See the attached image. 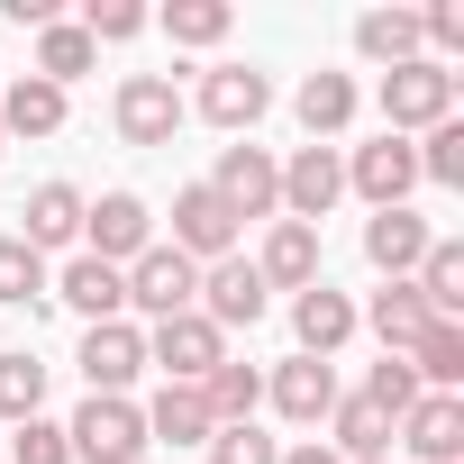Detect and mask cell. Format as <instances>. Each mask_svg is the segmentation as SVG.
I'll use <instances>...</instances> for the list:
<instances>
[{
    "label": "cell",
    "mask_w": 464,
    "mask_h": 464,
    "mask_svg": "<svg viewBox=\"0 0 464 464\" xmlns=\"http://www.w3.org/2000/svg\"><path fill=\"white\" fill-rule=\"evenodd\" d=\"M64 446H73V464H137V455H146V410H137V401L92 392V401L73 410Z\"/></svg>",
    "instance_id": "cell-1"
},
{
    "label": "cell",
    "mask_w": 464,
    "mask_h": 464,
    "mask_svg": "<svg viewBox=\"0 0 464 464\" xmlns=\"http://www.w3.org/2000/svg\"><path fill=\"white\" fill-rule=\"evenodd\" d=\"M382 119H392V137L455 119V73H446V64H428V55L392 64V73H382Z\"/></svg>",
    "instance_id": "cell-2"
},
{
    "label": "cell",
    "mask_w": 464,
    "mask_h": 464,
    "mask_svg": "<svg viewBox=\"0 0 464 464\" xmlns=\"http://www.w3.org/2000/svg\"><path fill=\"white\" fill-rule=\"evenodd\" d=\"M146 364H164V382H209L218 364H227V337L200 319V310H182V319H155V337H146Z\"/></svg>",
    "instance_id": "cell-3"
},
{
    "label": "cell",
    "mask_w": 464,
    "mask_h": 464,
    "mask_svg": "<svg viewBox=\"0 0 464 464\" xmlns=\"http://www.w3.org/2000/svg\"><path fill=\"white\" fill-rule=\"evenodd\" d=\"M82 237H92L82 256H101V265H119V274H128V265L155 246V218H146V200H137V191H101V200H82Z\"/></svg>",
    "instance_id": "cell-4"
},
{
    "label": "cell",
    "mask_w": 464,
    "mask_h": 464,
    "mask_svg": "<svg viewBox=\"0 0 464 464\" xmlns=\"http://www.w3.org/2000/svg\"><path fill=\"white\" fill-rule=\"evenodd\" d=\"M209 191L237 209V227H246V218H274V209H283V164H274L265 146H218Z\"/></svg>",
    "instance_id": "cell-5"
},
{
    "label": "cell",
    "mask_w": 464,
    "mask_h": 464,
    "mask_svg": "<svg viewBox=\"0 0 464 464\" xmlns=\"http://www.w3.org/2000/svg\"><path fill=\"white\" fill-rule=\"evenodd\" d=\"M128 301H137L146 319H182V310L200 301V265H191L182 246H146V256L128 265Z\"/></svg>",
    "instance_id": "cell-6"
},
{
    "label": "cell",
    "mask_w": 464,
    "mask_h": 464,
    "mask_svg": "<svg viewBox=\"0 0 464 464\" xmlns=\"http://www.w3.org/2000/svg\"><path fill=\"white\" fill-rule=\"evenodd\" d=\"M110 119H119L128 146H173V128H182V92H173L164 73H128L119 101H110Z\"/></svg>",
    "instance_id": "cell-7"
},
{
    "label": "cell",
    "mask_w": 464,
    "mask_h": 464,
    "mask_svg": "<svg viewBox=\"0 0 464 464\" xmlns=\"http://www.w3.org/2000/svg\"><path fill=\"white\" fill-rule=\"evenodd\" d=\"M410 182H419V155H410V137H392V128L346 155V191H364L373 209H410Z\"/></svg>",
    "instance_id": "cell-8"
},
{
    "label": "cell",
    "mask_w": 464,
    "mask_h": 464,
    "mask_svg": "<svg viewBox=\"0 0 464 464\" xmlns=\"http://www.w3.org/2000/svg\"><path fill=\"white\" fill-rule=\"evenodd\" d=\"M82 382L92 392H110V401H128V382L146 373V328H128V319H101V328H82Z\"/></svg>",
    "instance_id": "cell-9"
},
{
    "label": "cell",
    "mask_w": 464,
    "mask_h": 464,
    "mask_svg": "<svg viewBox=\"0 0 464 464\" xmlns=\"http://www.w3.org/2000/svg\"><path fill=\"white\" fill-rule=\"evenodd\" d=\"M265 110H274V82H265L256 64H209V73H200V119H209V128L246 137Z\"/></svg>",
    "instance_id": "cell-10"
},
{
    "label": "cell",
    "mask_w": 464,
    "mask_h": 464,
    "mask_svg": "<svg viewBox=\"0 0 464 464\" xmlns=\"http://www.w3.org/2000/svg\"><path fill=\"white\" fill-rule=\"evenodd\" d=\"M191 310H200L218 337H227V328H256V319H265V274H256L246 256H218V265L200 274V301H191Z\"/></svg>",
    "instance_id": "cell-11"
},
{
    "label": "cell",
    "mask_w": 464,
    "mask_h": 464,
    "mask_svg": "<svg viewBox=\"0 0 464 464\" xmlns=\"http://www.w3.org/2000/svg\"><path fill=\"white\" fill-rule=\"evenodd\" d=\"M173 246L191 256V265H218L227 246H237V209H227L209 182H191V191H173Z\"/></svg>",
    "instance_id": "cell-12"
},
{
    "label": "cell",
    "mask_w": 464,
    "mask_h": 464,
    "mask_svg": "<svg viewBox=\"0 0 464 464\" xmlns=\"http://www.w3.org/2000/svg\"><path fill=\"white\" fill-rule=\"evenodd\" d=\"M337 191H346V155H337V146H301V155L283 164V209H292L301 227H319V218L337 209Z\"/></svg>",
    "instance_id": "cell-13"
},
{
    "label": "cell",
    "mask_w": 464,
    "mask_h": 464,
    "mask_svg": "<svg viewBox=\"0 0 464 464\" xmlns=\"http://www.w3.org/2000/svg\"><path fill=\"white\" fill-rule=\"evenodd\" d=\"M401 446H410L419 464H455V455H464V401H455V392H419V401L401 410Z\"/></svg>",
    "instance_id": "cell-14"
},
{
    "label": "cell",
    "mask_w": 464,
    "mask_h": 464,
    "mask_svg": "<svg viewBox=\"0 0 464 464\" xmlns=\"http://www.w3.org/2000/svg\"><path fill=\"white\" fill-rule=\"evenodd\" d=\"M428 246H437V227H428L419 209H373V218H364V256H373V274H392V283H410Z\"/></svg>",
    "instance_id": "cell-15"
},
{
    "label": "cell",
    "mask_w": 464,
    "mask_h": 464,
    "mask_svg": "<svg viewBox=\"0 0 464 464\" xmlns=\"http://www.w3.org/2000/svg\"><path fill=\"white\" fill-rule=\"evenodd\" d=\"M256 274H265V292H310V283H319V227L274 218V237H265Z\"/></svg>",
    "instance_id": "cell-16"
},
{
    "label": "cell",
    "mask_w": 464,
    "mask_h": 464,
    "mask_svg": "<svg viewBox=\"0 0 464 464\" xmlns=\"http://www.w3.org/2000/svg\"><path fill=\"white\" fill-rule=\"evenodd\" d=\"M46 301H73V310H82V328H101V319H119V310H128V274H119V265H101V256H73V265H64V283H55Z\"/></svg>",
    "instance_id": "cell-17"
},
{
    "label": "cell",
    "mask_w": 464,
    "mask_h": 464,
    "mask_svg": "<svg viewBox=\"0 0 464 464\" xmlns=\"http://www.w3.org/2000/svg\"><path fill=\"white\" fill-rule=\"evenodd\" d=\"M292 328H301V355H337L346 337H355V301L346 292H328V283H310V292H292Z\"/></svg>",
    "instance_id": "cell-18"
},
{
    "label": "cell",
    "mask_w": 464,
    "mask_h": 464,
    "mask_svg": "<svg viewBox=\"0 0 464 464\" xmlns=\"http://www.w3.org/2000/svg\"><path fill=\"white\" fill-rule=\"evenodd\" d=\"M265 392H274V410H283V419H301V428H319V419L337 410V373H328L319 355H292Z\"/></svg>",
    "instance_id": "cell-19"
},
{
    "label": "cell",
    "mask_w": 464,
    "mask_h": 464,
    "mask_svg": "<svg viewBox=\"0 0 464 464\" xmlns=\"http://www.w3.org/2000/svg\"><path fill=\"white\" fill-rule=\"evenodd\" d=\"M209 437H218L209 401H200L191 382H164V392H155V410H146V446H209Z\"/></svg>",
    "instance_id": "cell-20"
},
{
    "label": "cell",
    "mask_w": 464,
    "mask_h": 464,
    "mask_svg": "<svg viewBox=\"0 0 464 464\" xmlns=\"http://www.w3.org/2000/svg\"><path fill=\"white\" fill-rule=\"evenodd\" d=\"M364 319H373V337H382V355H410V346H419V337L437 328V319H428V301H419V283H382Z\"/></svg>",
    "instance_id": "cell-21"
},
{
    "label": "cell",
    "mask_w": 464,
    "mask_h": 464,
    "mask_svg": "<svg viewBox=\"0 0 464 464\" xmlns=\"http://www.w3.org/2000/svg\"><path fill=\"white\" fill-rule=\"evenodd\" d=\"M19 218H28L19 237H28L37 256H46V246H64V237H82V191H73V182H37Z\"/></svg>",
    "instance_id": "cell-22"
},
{
    "label": "cell",
    "mask_w": 464,
    "mask_h": 464,
    "mask_svg": "<svg viewBox=\"0 0 464 464\" xmlns=\"http://www.w3.org/2000/svg\"><path fill=\"white\" fill-rule=\"evenodd\" d=\"M55 128H64V92L55 82L19 73L10 92H0V137H55Z\"/></svg>",
    "instance_id": "cell-23"
},
{
    "label": "cell",
    "mask_w": 464,
    "mask_h": 464,
    "mask_svg": "<svg viewBox=\"0 0 464 464\" xmlns=\"http://www.w3.org/2000/svg\"><path fill=\"white\" fill-rule=\"evenodd\" d=\"M410 283H419L428 319H455V328H464V246H455V237H437V246L419 256V274H410Z\"/></svg>",
    "instance_id": "cell-24"
},
{
    "label": "cell",
    "mask_w": 464,
    "mask_h": 464,
    "mask_svg": "<svg viewBox=\"0 0 464 464\" xmlns=\"http://www.w3.org/2000/svg\"><path fill=\"white\" fill-rule=\"evenodd\" d=\"M355 55L382 64V73L410 64V55H419V10H364V19H355Z\"/></svg>",
    "instance_id": "cell-25"
},
{
    "label": "cell",
    "mask_w": 464,
    "mask_h": 464,
    "mask_svg": "<svg viewBox=\"0 0 464 464\" xmlns=\"http://www.w3.org/2000/svg\"><path fill=\"white\" fill-rule=\"evenodd\" d=\"M92 64H101V46H92L73 19H46V28H37V82H55V92H64V82H82Z\"/></svg>",
    "instance_id": "cell-26"
},
{
    "label": "cell",
    "mask_w": 464,
    "mask_h": 464,
    "mask_svg": "<svg viewBox=\"0 0 464 464\" xmlns=\"http://www.w3.org/2000/svg\"><path fill=\"white\" fill-rule=\"evenodd\" d=\"M292 110H301V128H310V146H328V137H337V128L355 119V82H346V73H310Z\"/></svg>",
    "instance_id": "cell-27"
},
{
    "label": "cell",
    "mask_w": 464,
    "mask_h": 464,
    "mask_svg": "<svg viewBox=\"0 0 464 464\" xmlns=\"http://www.w3.org/2000/svg\"><path fill=\"white\" fill-rule=\"evenodd\" d=\"M200 401H209V419H218V428H246V419H256V401H265V373L227 355V364L200 382Z\"/></svg>",
    "instance_id": "cell-28"
},
{
    "label": "cell",
    "mask_w": 464,
    "mask_h": 464,
    "mask_svg": "<svg viewBox=\"0 0 464 464\" xmlns=\"http://www.w3.org/2000/svg\"><path fill=\"white\" fill-rule=\"evenodd\" d=\"M401 364L419 373V392H428V382H437V392H455V382H464V328H455V319H437V328H428Z\"/></svg>",
    "instance_id": "cell-29"
},
{
    "label": "cell",
    "mask_w": 464,
    "mask_h": 464,
    "mask_svg": "<svg viewBox=\"0 0 464 464\" xmlns=\"http://www.w3.org/2000/svg\"><path fill=\"white\" fill-rule=\"evenodd\" d=\"M328 419H337V455H346V464H382V446H392V419H382L364 392H355V401H337Z\"/></svg>",
    "instance_id": "cell-30"
},
{
    "label": "cell",
    "mask_w": 464,
    "mask_h": 464,
    "mask_svg": "<svg viewBox=\"0 0 464 464\" xmlns=\"http://www.w3.org/2000/svg\"><path fill=\"white\" fill-rule=\"evenodd\" d=\"M37 410H46V364L28 346H10L0 355V419H37Z\"/></svg>",
    "instance_id": "cell-31"
},
{
    "label": "cell",
    "mask_w": 464,
    "mask_h": 464,
    "mask_svg": "<svg viewBox=\"0 0 464 464\" xmlns=\"http://www.w3.org/2000/svg\"><path fill=\"white\" fill-rule=\"evenodd\" d=\"M0 301H10V310H37L46 301V256L28 237H0Z\"/></svg>",
    "instance_id": "cell-32"
},
{
    "label": "cell",
    "mask_w": 464,
    "mask_h": 464,
    "mask_svg": "<svg viewBox=\"0 0 464 464\" xmlns=\"http://www.w3.org/2000/svg\"><path fill=\"white\" fill-rule=\"evenodd\" d=\"M164 37H173V46H218V37H227V0H173V10H164Z\"/></svg>",
    "instance_id": "cell-33"
},
{
    "label": "cell",
    "mask_w": 464,
    "mask_h": 464,
    "mask_svg": "<svg viewBox=\"0 0 464 464\" xmlns=\"http://www.w3.org/2000/svg\"><path fill=\"white\" fill-rule=\"evenodd\" d=\"M410 155H419V173H428V182H446V191H455V182H464V119H437V128H428V146H410Z\"/></svg>",
    "instance_id": "cell-34"
},
{
    "label": "cell",
    "mask_w": 464,
    "mask_h": 464,
    "mask_svg": "<svg viewBox=\"0 0 464 464\" xmlns=\"http://www.w3.org/2000/svg\"><path fill=\"white\" fill-rule=\"evenodd\" d=\"M364 401H373V410H382V419H392V428H401V410H410V401H419V373H410V364H401V355H382V364H373V373H364Z\"/></svg>",
    "instance_id": "cell-35"
},
{
    "label": "cell",
    "mask_w": 464,
    "mask_h": 464,
    "mask_svg": "<svg viewBox=\"0 0 464 464\" xmlns=\"http://www.w3.org/2000/svg\"><path fill=\"white\" fill-rule=\"evenodd\" d=\"M73 28H82L92 46H128V37L146 28V10H137V0H92V10H82Z\"/></svg>",
    "instance_id": "cell-36"
},
{
    "label": "cell",
    "mask_w": 464,
    "mask_h": 464,
    "mask_svg": "<svg viewBox=\"0 0 464 464\" xmlns=\"http://www.w3.org/2000/svg\"><path fill=\"white\" fill-rule=\"evenodd\" d=\"M209 464H283V446L246 419V428H218V437H209Z\"/></svg>",
    "instance_id": "cell-37"
},
{
    "label": "cell",
    "mask_w": 464,
    "mask_h": 464,
    "mask_svg": "<svg viewBox=\"0 0 464 464\" xmlns=\"http://www.w3.org/2000/svg\"><path fill=\"white\" fill-rule=\"evenodd\" d=\"M10 464H73V446H64V428H55V419H19Z\"/></svg>",
    "instance_id": "cell-38"
},
{
    "label": "cell",
    "mask_w": 464,
    "mask_h": 464,
    "mask_svg": "<svg viewBox=\"0 0 464 464\" xmlns=\"http://www.w3.org/2000/svg\"><path fill=\"white\" fill-rule=\"evenodd\" d=\"M283 464H346V455H337V446H319V437H310V446H292V455H283Z\"/></svg>",
    "instance_id": "cell-39"
},
{
    "label": "cell",
    "mask_w": 464,
    "mask_h": 464,
    "mask_svg": "<svg viewBox=\"0 0 464 464\" xmlns=\"http://www.w3.org/2000/svg\"><path fill=\"white\" fill-rule=\"evenodd\" d=\"M0 146H10V137H0Z\"/></svg>",
    "instance_id": "cell-40"
}]
</instances>
